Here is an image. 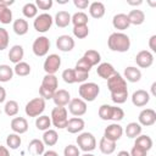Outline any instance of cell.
Returning a JSON list of instances; mask_svg holds the SVG:
<instances>
[{
  "instance_id": "6da1fadb",
  "label": "cell",
  "mask_w": 156,
  "mask_h": 156,
  "mask_svg": "<svg viewBox=\"0 0 156 156\" xmlns=\"http://www.w3.org/2000/svg\"><path fill=\"white\" fill-rule=\"evenodd\" d=\"M107 88L111 93V100L115 104L119 105L127 101V98H128L127 82L119 73L116 72L112 77L107 79Z\"/></svg>"
},
{
  "instance_id": "7a4b0ae2",
  "label": "cell",
  "mask_w": 156,
  "mask_h": 156,
  "mask_svg": "<svg viewBox=\"0 0 156 156\" xmlns=\"http://www.w3.org/2000/svg\"><path fill=\"white\" fill-rule=\"evenodd\" d=\"M107 45L111 51L116 52H126L130 48V39L127 34L122 32L111 33L107 39Z\"/></svg>"
},
{
  "instance_id": "3957f363",
  "label": "cell",
  "mask_w": 156,
  "mask_h": 156,
  "mask_svg": "<svg viewBox=\"0 0 156 156\" xmlns=\"http://www.w3.org/2000/svg\"><path fill=\"white\" fill-rule=\"evenodd\" d=\"M78 94H79L80 99L84 100L85 102L87 101L91 102L100 94V87L96 83H94V82H84V83H82L79 85Z\"/></svg>"
},
{
  "instance_id": "277c9868",
  "label": "cell",
  "mask_w": 156,
  "mask_h": 156,
  "mask_svg": "<svg viewBox=\"0 0 156 156\" xmlns=\"http://www.w3.org/2000/svg\"><path fill=\"white\" fill-rule=\"evenodd\" d=\"M51 124H54V127L58 128V129H63L67 127L68 123V112L66 110V107H61V106H56L52 108L51 111Z\"/></svg>"
},
{
  "instance_id": "5b68a950",
  "label": "cell",
  "mask_w": 156,
  "mask_h": 156,
  "mask_svg": "<svg viewBox=\"0 0 156 156\" xmlns=\"http://www.w3.org/2000/svg\"><path fill=\"white\" fill-rule=\"evenodd\" d=\"M76 141H77L78 149L82 150V151H84V152H90V151L95 150V147H96V139L89 132L80 133L77 136Z\"/></svg>"
},
{
  "instance_id": "8992f818",
  "label": "cell",
  "mask_w": 156,
  "mask_h": 156,
  "mask_svg": "<svg viewBox=\"0 0 156 156\" xmlns=\"http://www.w3.org/2000/svg\"><path fill=\"white\" fill-rule=\"evenodd\" d=\"M45 110V100L43 98H34L29 100L24 107V112L28 117H39Z\"/></svg>"
},
{
  "instance_id": "52a82bcc",
  "label": "cell",
  "mask_w": 156,
  "mask_h": 156,
  "mask_svg": "<svg viewBox=\"0 0 156 156\" xmlns=\"http://www.w3.org/2000/svg\"><path fill=\"white\" fill-rule=\"evenodd\" d=\"M52 23H54L52 16H51L50 13L44 12V13L38 15V16L34 18L33 27H34V29H35L37 32H39V33H45V32H48V30L51 28Z\"/></svg>"
},
{
  "instance_id": "ba28073f",
  "label": "cell",
  "mask_w": 156,
  "mask_h": 156,
  "mask_svg": "<svg viewBox=\"0 0 156 156\" xmlns=\"http://www.w3.org/2000/svg\"><path fill=\"white\" fill-rule=\"evenodd\" d=\"M49 49H50V40H49V38H46L45 35L38 37V38L33 41L32 50H33V54H34L35 56H38V57H43V56L48 55Z\"/></svg>"
},
{
  "instance_id": "9c48e42d",
  "label": "cell",
  "mask_w": 156,
  "mask_h": 156,
  "mask_svg": "<svg viewBox=\"0 0 156 156\" xmlns=\"http://www.w3.org/2000/svg\"><path fill=\"white\" fill-rule=\"evenodd\" d=\"M61 66V57L57 54H50L44 61V71L46 74H55Z\"/></svg>"
},
{
  "instance_id": "30bf717a",
  "label": "cell",
  "mask_w": 156,
  "mask_h": 156,
  "mask_svg": "<svg viewBox=\"0 0 156 156\" xmlns=\"http://www.w3.org/2000/svg\"><path fill=\"white\" fill-rule=\"evenodd\" d=\"M68 110L73 116L80 117L87 113V102L84 100H82L80 98L71 99V101L68 104Z\"/></svg>"
},
{
  "instance_id": "8fae6325",
  "label": "cell",
  "mask_w": 156,
  "mask_h": 156,
  "mask_svg": "<svg viewBox=\"0 0 156 156\" xmlns=\"http://www.w3.org/2000/svg\"><path fill=\"white\" fill-rule=\"evenodd\" d=\"M139 124L144 126V127H151L155 124L156 122V112L152 108H144L143 111H140L139 117H138Z\"/></svg>"
},
{
  "instance_id": "7c38bea8",
  "label": "cell",
  "mask_w": 156,
  "mask_h": 156,
  "mask_svg": "<svg viewBox=\"0 0 156 156\" xmlns=\"http://www.w3.org/2000/svg\"><path fill=\"white\" fill-rule=\"evenodd\" d=\"M74 45H76L74 39H73L71 35L62 34V35L57 37V39H56V48H57L60 51H63V52L72 51L73 48H74Z\"/></svg>"
},
{
  "instance_id": "4fadbf2b",
  "label": "cell",
  "mask_w": 156,
  "mask_h": 156,
  "mask_svg": "<svg viewBox=\"0 0 156 156\" xmlns=\"http://www.w3.org/2000/svg\"><path fill=\"white\" fill-rule=\"evenodd\" d=\"M135 62L140 68H149L154 63V55L149 50H141L136 54Z\"/></svg>"
},
{
  "instance_id": "5bb4252c",
  "label": "cell",
  "mask_w": 156,
  "mask_h": 156,
  "mask_svg": "<svg viewBox=\"0 0 156 156\" xmlns=\"http://www.w3.org/2000/svg\"><path fill=\"white\" fill-rule=\"evenodd\" d=\"M122 135H123V128L118 123H112V124L107 126L105 128V132H104V136L108 140H112V141L119 140Z\"/></svg>"
},
{
  "instance_id": "9a60e30c",
  "label": "cell",
  "mask_w": 156,
  "mask_h": 156,
  "mask_svg": "<svg viewBox=\"0 0 156 156\" xmlns=\"http://www.w3.org/2000/svg\"><path fill=\"white\" fill-rule=\"evenodd\" d=\"M150 101V94L144 89H138L132 94V102L136 107L146 106Z\"/></svg>"
},
{
  "instance_id": "2e32d148",
  "label": "cell",
  "mask_w": 156,
  "mask_h": 156,
  "mask_svg": "<svg viewBox=\"0 0 156 156\" xmlns=\"http://www.w3.org/2000/svg\"><path fill=\"white\" fill-rule=\"evenodd\" d=\"M52 101L55 102L56 106L65 107L66 105L69 104V101H71V95H69V93H68L67 90H65V89H57V90L54 93Z\"/></svg>"
},
{
  "instance_id": "e0dca14e",
  "label": "cell",
  "mask_w": 156,
  "mask_h": 156,
  "mask_svg": "<svg viewBox=\"0 0 156 156\" xmlns=\"http://www.w3.org/2000/svg\"><path fill=\"white\" fill-rule=\"evenodd\" d=\"M84 127H85V123H84L83 118H80V117H72V118L68 119L66 129L71 134H77V133H80L84 129Z\"/></svg>"
},
{
  "instance_id": "ac0fdd59",
  "label": "cell",
  "mask_w": 156,
  "mask_h": 156,
  "mask_svg": "<svg viewBox=\"0 0 156 156\" xmlns=\"http://www.w3.org/2000/svg\"><path fill=\"white\" fill-rule=\"evenodd\" d=\"M96 73H98V76L100 78L107 80L110 77H112L116 73V69H115V67L111 63H108V62H101V63L98 65Z\"/></svg>"
},
{
  "instance_id": "d6986e66",
  "label": "cell",
  "mask_w": 156,
  "mask_h": 156,
  "mask_svg": "<svg viewBox=\"0 0 156 156\" xmlns=\"http://www.w3.org/2000/svg\"><path fill=\"white\" fill-rule=\"evenodd\" d=\"M11 129L13 130V133L16 134H23L28 130V122L24 117H15L11 121Z\"/></svg>"
},
{
  "instance_id": "ffe728a7",
  "label": "cell",
  "mask_w": 156,
  "mask_h": 156,
  "mask_svg": "<svg viewBox=\"0 0 156 156\" xmlns=\"http://www.w3.org/2000/svg\"><path fill=\"white\" fill-rule=\"evenodd\" d=\"M112 26L117 30H124L130 24H129V21H128V17L126 13H117L112 18Z\"/></svg>"
},
{
  "instance_id": "44dd1931",
  "label": "cell",
  "mask_w": 156,
  "mask_h": 156,
  "mask_svg": "<svg viewBox=\"0 0 156 156\" xmlns=\"http://www.w3.org/2000/svg\"><path fill=\"white\" fill-rule=\"evenodd\" d=\"M126 82H130V83H136L140 80L141 78V72L139 68L134 67V66H128L124 68V77Z\"/></svg>"
},
{
  "instance_id": "7402d4cb",
  "label": "cell",
  "mask_w": 156,
  "mask_h": 156,
  "mask_svg": "<svg viewBox=\"0 0 156 156\" xmlns=\"http://www.w3.org/2000/svg\"><path fill=\"white\" fill-rule=\"evenodd\" d=\"M127 17H128L129 24H134V26H140L145 21V13L141 10H138V9L130 10L129 13L127 15Z\"/></svg>"
},
{
  "instance_id": "603a6c76",
  "label": "cell",
  "mask_w": 156,
  "mask_h": 156,
  "mask_svg": "<svg viewBox=\"0 0 156 156\" xmlns=\"http://www.w3.org/2000/svg\"><path fill=\"white\" fill-rule=\"evenodd\" d=\"M105 11H106L105 10V5L101 1H94V2H91L89 5V13H90V16L93 18L99 20V18L104 17Z\"/></svg>"
},
{
  "instance_id": "cb8c5ba5",
  "label": "cell",
  "mask_w": 156,
  "mask_h": 156,
  "mask_svg": "<svg viewBox=\"0 0 156 156\" xmlns=\"http://www.w3.org/2000/svg\"><path fill=\"white\" fill-rule=\"evenodd\" d=\"M23 56H24V50L22 45H13L9 51V60L15 65L21 62Z\"/></svg>"
},
{
  "instance_id": "d4e9b609",
  "label": "cell",
  "mask_w": 156,
  "mask_h": 156,
  "mask_svg": "<svg viewBox=\"0 0 156 156\" xmlns=\"http://www.w3.org/2000/svg\"><path fill=\"white\" fill-rule=\"evenodd\" d=\"M54 21H55V24L58 28H66L71 23V15L67 11H58L55 15Z\"/></svg>"
},
{
  "instance_id": "484cf974",
  "label": "cell",
  "mask_w": 156,
  "mask_h": 156,
  "mask_svg": "<svg viewBox=\"0 0 156 156\" xmlns=\"http://www.w3.org/2000/svg\"><path fill=\"white\" fill-rule=\"evenodd\" d=\"M12 29H13V32L17 35H24V34L28 33L29 24H28L27 20H24V18H17L12 23Z\"/></svg>"
},
{
  "instance_id": "4316f807",
  "label": "cell",
  "mask_w": 156,
  "mask_h": 156,
  "mask_svg": "<svg viewBox=\"0 0 156 156\" xmlns=\"http://www.w3.org/2000/svg\"><path fill=\"white\" fill-rule=\"evenodd\" d=\"M99 149L102 154L105 155H111L115 152L116 150V141H112V140H108L106 139L105 136H102L100 139V143H99Z\"/></svg>"
},
{
  "instance_id": "83f0119b",
  "label": "cell",
  "mask_w": 156,
  "mask_h": 156,
  "mask_svg": "<svg viewBox=\"0 0 156 156\" xmlns=\"http://www.w3.org/2000/svg\"><path fill=\"white\" fill-rule=\"evenodd\" d=\"M83 57L88 61V63H89L91 67L98 66V65L100 63V61H101V55H100V52L96 51V50H93V49L87 50V51L84 52Z\"/></svg>"
},
{
  "instance_id": "f1b7e54d",
  "label": "cell",
  "mask_w": 156,
  "mask_h": 156,
  "mask_svg": "<svg viewBox=\"0 0 156 156\" xmlns=\"http://www.w3.org/2000/svg\"><path fill=\"white\" fill-rule=\"evenodd\" d=\"M28 151L35 156L38 155H43L44 151H45V145L43 143V140H39V139H33L30 140L29 145H28Z\"/></svg>"
},
{
  "instance_id": "f546056e",
  "label": "cell",
  "mask_w": 156,
  "mask_h": 156,
  "mask_svg": "<svg viewBox=\"0 0 156 156\" xmlns=\"http://www.w3.org/2000/svg\"><path fill=\"white\" fill-rule=\"evenodd\" d=\"M58 141V134L55 129H48L43 134V143L48 146H54Z\"/></svg>"
},
{
  "instance_id": "4dcf8cb0",
  "label": "cell",
  "mask_w": 156,
  "mask_h": 156,
  "mask_svg": "<svg viewBox=\"0 0 156 156\" xmlns=\"http://www.w3.org/2000/svg\"><path fill=\"white\" fill-rule=\"evenodd\" d=\"M41 87H45L48 89H51L54 91L57 90L58 87V79L55 74H45L41 80Z\"/></svg>"
},
{
  "instance_id": "1f68e13d",
  "label": "cell",
  "mask_w": 156,
  "mask_h": 156,
  "mask_svg": "<svg viewBox=\"0 0 156 156\" xmlns=\"http://www.w3.org/2000/svg\"><path fill=\"white\" fill-rule=\"evenodd\" d=\"M141 126L139 124V123H136V122H130V123H128L127 124V127H126V135L128 136V138H130V139H133V138H136V136H139L140 134H141Z\"/></svg>"
},
{
  "instance_id": "d6a6232c",
  "label": "cell",
  "mask_w": 156,
  "mask_h": 156,
  "mask_svg": "<svg viewBox=\"0 0 156 156\" xmlns=\"http://www.w3.org/2000/svg\"><path fill=\"white\" fill-rule=\"evenodd\" d=\"M71 22L73 23V27L74 26H88V22H89L88 15L83 11H78L71 16Z\"/></svg>"
},
{
  "instance_id": "836d02e7",
  "label": "cell",
  "mask_w": 156,
  "mask_h": 156,
  "mask_svg": "<svg viewBox=\"0 0 156 156\" xmlns=\"http://www.w3.org/2000/svg\"><path fill=\"white\" fill-rule=\"evenodd\" d=\"M99 117L102 121H111L112 119V113H113V106L104 104L99 107Z\"/></svg>"
},
{
  "instance_id": "e575fe53",
  "label": "cell",
  "mask_w": 156,
  "mask_h": 156,
  "mask_svg": "<svg viewBox=\"0 0 156 156\" xmlns=\"http://www.w3.org/2000/svg\"><path fill=\"white\" fill-rule=\"evenodd\" d=\"M35 127L39 130H43V132L50 129V127H51V119H50V117L49 116H45V115H40L35 119Z\"/></svg>"
},
{
  "instance_id": "d590c367",
  "label": "cell",
  "mask_w": 156,
  "mask_h": 156,
  "mask_svg": "<svg viewBox=\"0 0 156 156\" xmlns=\"http://www.w3.org/2000/svg\"><path fill=\"white\" fill-rule=\"evenodd\" d=\"M134 145H138L140 147H143L144 150L149 151L151 147H152V139L149 136V135H139L135 138V141H134Z\"/></svg>"
},
{
  "instance_id": "8d00e7d4",
  "label": "cell",
  "mask_w": 156,
  "mask_h": 156,
  "mask_svg": "<svg viewBox=\"0 0 156 156\" xmlns=\"http://www.w3.org/2000/svg\"><path fill=\"white\" fill-rule=\"evenodd\" d=\"M13 68H11L9 65H0V82L6 83L10 82L13 77Z\"/></svg>"
},
{
  "instance_id": "74e56055",
  "label": "cell",
  "mask_w": 156,
  "mask_h": 156,
  "mask_svg": "<svg viewBox=\"0 0 156 156\" xmlns=\"http://www.w3.org/2000/svg\"><path fill=\"white\" fill-rule=\"evenodd\" d=\"M13 73L17 74V76H20V77H26V76H28L30 73V66L27 62L21 61V62H18V63L15 65Z\"/></svg>"
},
{
  "instance_id": "f35d334b",
  "label": "cell",
  "mask_w": 156,
  "mask_h": 156,
  "mask_svg": "<svg viewBox=\"0 0 156 156\" xmlns=\"http://www.w3.org/2000/svg\"><path fill=\"white\" fill-rule=\"evenodd\" d=\"M22 144V140H21V136L20 134H16V133H11L7 135L6 138V145L7 147H10L11 150H16L21 146Z\"/></svg>"
},
{
  "instance_id": "ab89813d",
  "label": "cell",
  "mask_w": 156,
  "mask_h": 156,
  "mask_svg": "<svg viewBox=\"0 0 156 156\" xmlns=\"http://www.w3.org/2000/svg\"><path fill=\"white\" fill-rule=\"evenodd\" d=\"M22 13L27 18H35L38 16V9L34 2H27L22 7Z\"/></svg>"
},
{
  "instance_id": "60d3db41",
  "label": "cell",
  "mask_w": 156,
  "mask_h": 156,
  "mask_svg": "<svg viewBox=\"0 0 156 156\" xmlns=\"http://www.w3.org/2000/svg\"><path fill=\"white\" fill-rule=\"evenodd\" d=\"M12 22V11L10 7H6L0 4V23L9 24Z\"/></svg>"
},
{
  "instance_id": "b9f144b4",
  "label": "cell",
  "mask_w": 156,
  "mask_h": 156,
  "mask_svg": "<svg viewBox=\"0 0 156 156\" xmlns=\"http://www.w3.org/2000/svg\"><path fill=\"white\" fill-rule=\"evenodd\" d=\"M18 104H17V101H15V100H9V101H6V104H5V106H4V111H5V113L9 116V117H13V116H16L17 113H18Z\"/></svg>"
},
{
  "instance_id": "7bdbcfd3",
  "label": "cell",
  "mask_w": 156,
  "mask_h": 156,
  "mask_svg": "<svg viewBox=\"0 0 156 156\" xmlns=\"http://www.w3.org/2000/svg\"><path fill=\"white\" fill-rule=\"evenodd\" d=\"M72 32H73V35L76 38H78V39H84V38H87L89 35L88 26H74Z\"/></svg>"
},
{
  "instance_id": "ee69618b",
  "label": "cell",
  "mask_w": 156,
  "mask_h": 156,
  "mask_svg": "<svg viewBox=\"0 0 156 156\" xmlns=\"http://www.w3.org/2000/svg\"><path fill=\"white\" fill-rule=\"evenodd\" d=\"M9 40H10L9 32H7L5 28H1V27H0V51L7 49V46H9Z\"/></svg>"
},
{
  "instance_id": "f6af8a7d",
  "label": "cell",
  "mask_w": 156,
  "mask_h": 156,
  "mask_svg": "<svg viewBox=\"0 0 156 156\" xmlns=\"http://www.w3.org/2000/svg\"><path fill=\"white\" fill-rule=\"evenodd\" d=\"M73 76H74V83H84L89 78V73L73 68Z\"/></svg>"
},
{
  "instance_id": "bcb514c9",
  "label": "cell",
  "mask_w": 156,
  "mask_h": 156,
  "mask_svg": "<svg viewBox=\"0 0 156 156\" xmlns=\"http://www.w3.org/2000/svg\"><path fill=\"white\" fill-rule=\"evenodd\" d=\"M63 156H80V152H79L78 146H76L73 144L67 145L65 147V150H63Z\"/></svg>"
},
{
  "instance_id": "7dc6e473",
  "label": "cell",
  "mask_w": 156,
  "mask_h": 156,
  "mask_svg": "<svg viewBox=\"0 0 156 156\" xmlns=\"http://www.w3.org/2000/svg\"><path fill=\"white\" fill-rule=\"evenodd\" d=\"M74 68H77V69H80V71H84V72H90V69H91V66L88 63V61L84 58V57H80L78 61H77V63H76V67Z\"/></svg>"
},
{
  "instance_id": "c3c4849f",
  "label": "cell",
  "mask_w": 156,
  "mask_h": 156,
  "mask_svg": "<svg viewBox=\"0 0 156 156\" xmlns=\"http://www.w3.org/2000/svg\"><path fill=\"white\" fill-rule=\"evenodd\" d=\"M62 79L67 84H74V76H73V68H67L62 72Z\"/></svg>"
},
{
  "instance_id": "681fc988",
  "label": "cell",
  "mask_w": 156,
  "mask_h": 156,
  "mask_svg": "<svg viewBox=\"0 0 156 156\" xmlns=\"http://www.w3.org/2000/svg\"><path fill=\"white\" fill-rule=\"evenodd\" d=\"M52 0H37L35 6L39 10H50L52 7Z\"/></svg>"
},
{
  "instance_id": "f907efd6",
  "label": "cell",
  "mask_w": 156,
  "mask_h": 156,
  "mask_svg": "<svg viewBox=\"0 0 156 156\" xmlns=\"http://www.w3.org/2000/svg\"><path fill=\"white\" fill-rule=\"evenodd\" d=\"M54 93H55L54 90L48 89V88H45V87H41V85H40V88H39V94H40V98H43L44 100H50V99H52Z\"/></svg>"
},
{
  "instance_id": "816d5d0a",
  "label": "cell",
  "mask_w": 156,
  "mask_h": 156,
  "mask_svg": "<svg viewBox=\"0 0 156 156\" xmlns=\"http://www.w3.org/2000/svg\"><path fill=\"white\" fill-rule=\"evenodd\" d=\"M123 117H124V111L118 106H113V113H112V119L111 121H115L117 123L118 121H122Z\"/></svg>"
},
{
  "instance_id": "f5cc1de1",
  "label": "cell",
  "mask_w": 156,
  "mask_h": 156,
  "mask_svg": "<svg viewBox=\"0 0 156 156\" xmlns=\"http://www.w3.org/2000/svg\"><path fill=\"white\" fill-rule=\"evenodd\" d=\"M129 155H130V156H146V155H147V151L144 150L143 147L138 146V145H134V146L132 147Z\"/></svg>"
},
{
  "instance_id": "db71d44e",
  "label": "cell",
  "mask_w": 156,
  "mask_h": 156,
  "mask_svg": "<svg viewBox=\"0 0 156 156\" xmlns=\"http://www.w3.org/2000/svg\"><path fill=\"white\" fill-rule=\"evenodd\" d=\"M73 4H74V6L78 7L79 10H85V9H88L89 5H90L89 0H73Z\"/></svg>"
},
{
  "instance_id": "11a10c76",
  "label": "cell",
  "mask_w": 156,
  "mask_h": 156,
  "mask_svg": "<svg viewBox=\"0 0 156 156\" xmlns=\"http://www.w3.org/2000/svg\"><path fill=\"white\" fill-rule=\"evenodd\" d=\"M149 48L152 52H156V35H151L149 39Z\"/></svg>"
},
{
  "instance_id": "9f6ffc18",
  "label": "cell",
  "mask_w": 156,
  "mask_h": 156,
  "mask_svg": "<svg viewBox=\"0 0 156 156\" xmlns=\"http://www.w3.org/2000/svg\"><path fill=\"white\" fill-rule=\"evenodd\" d=\"M0 156H10V151L6 146L0 145Z\"/></svg>"
},
{
  "instance_id": "6f0895ef",
  "label": "cell",
  "mask_w": 156,
  "mask_h": 156,
  "mask_svg": "<svg viewBox=\"0 0 156 156\" xmlns=\"http://www.w3.org/2000/svg\"><path fill=\"white\" fill-rule=\"evenodd\" d=\"M5 99H6V90H5V88L0 87V104L4 102Z\"/></svg>"
},
{
  "instance_id": "680465c9",
  "label": "cell",
  "mask_w": 156,
  "mask_h": 156,
  "mask_svg": "<svg viewBox=\"0 0 156 156\" xmlns=\"http://www.w3.org/2000/svg\"><path fill=\"white\" fill-rule=\"evenodd\" d=\"M0 4L4 5V6H6V7H10L11 5L15 4V1L13 0H0Z\"/></svg>"
},
{
  "instance_id": "91938a15",
  "label": "cell",
  "mask_w": 156,
  "mask_h": 156,
  "mask_svg": "<svg viewBox=\"0 0 156 156\" xmlns=\"http://www.w3.org/2000/svg\"><path fill=\"white\" fill-rule=\"evenodd\" d=\"M43 156H58V154L54 150H48V151H44Z\"/></svg>"
},
{
  "instance_id": "94428289",
  "label": "cell",
  "mask_w": 156,
  "mask_h": 156,
  "mask_svg": "<svg viewBox=\"0 0 156 156\" xmlns=\"http://www.w3.org/2000/svg\"><path fill=\"white\" fill-rule=\"evenodd\" d=\"M141 4H143L141 0H138V1H128V5H132V6H139Z\"/></svg>"
},
{
  "instance_id": "6125c7cd",
  "label": "cell",
  "mask_w": 156,
  "mask_h": 156,
  "mask_svg": "<svg viewBox=\"0 0 156 156\" xmlns=\"http://www.w3.org/2000/svg\"><path fill=\"white\" fill-rule=\"evenodd\" d=\"M117 156H130V155H129V152H128V151L122 150V151H119V152L117 154Z\"/></svg>"
},
{
  "instance_id": "be15d7a7",
  "label": "cell",
  "mask_w": 156,
  "mask_h": 156,
  "mask_svg": "<svg viewBox=\"0 0 156 156\" xmlns=\"http://www.w3.org/2000/svg\"><path fill=\"white\" fill-rule=\"evenodd\" d=\"M155 88H156V82H154V83L151 84V94H152L154 96H156V91H155Z\"/></svg>"
},
{
  "instance_id": "e7e4bbea",
  "label": "cell",
  "mask_w": 156,
  "mask_h": 156,
  "mask_svg": "<svg viewBox=\"0 0 156 156\" xmlns=\"http://www.w3.org/2000/svg\"><path fill=\"white\" fill-rule=\"evenodd\" d=\"M80 156H95V155H93V154H90V152H85L84 155H80Z\"/></svg>"
},
{
  "instance_id": "03108f58",
  "label": "cell",
  "mask_w": 156,
  "mask_h": 156,
  "mask_svg": "<svg viewBox=\"0 0 156 156\" xmlns=\"http://www.w3.org/2000/svg\"><path fill=\"white\" fill-rule=\"evenodd\" d=\"M0 116H1V111H0Z\"/></svg>"
}]
</instances>
